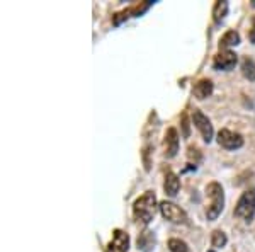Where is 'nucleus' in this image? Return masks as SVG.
<instances>
[{
	"mask_svg": "<svg viewBox=\"0 0 255 252\" xmlns=\"http://www.w3.org/2000/svg\"><path fill=\"white\" fill-rule=\"evenodd\" d=\"M157 213V196L153 191H145L133 203V217L138 223L148 225Z\"/></svg>",
	"mask_w": 255,
	"mask_h": 252,
	"instance_id": "nucleus-1",
	"label": "nucleus"
},
{
	"mask_svg": "<svg viewBox=\"0 0 255 252\" xmlns=\"http://www.w3.org/2000/svg\"><path fill=\"white\" fill-rule=\"evenodd\" d=\"M206 196L209 198V205L206 208L208 220H216L225 208V193L220 183H209L206 186Z\"/></svg>",
	"mask_w": 255,
	"mask_h": 252,
	"instance_id": "nucleus-2",
	"label": "nucleus"
},
{
	"mask_svg": "<svg viewBox=\"0 0 255 252\" xmlns=\"http://www.w3.org/2000/svg\"><path fill=\"white\" fill-rule=\"evenodd\" d=\"M235 217L250 223L255 217V189H247L235 206Z\"/></svg>",
	"mask_w": 255,
	"mask_h": 252,
	"instance_id": "nucleus-3",
	"label": "nucleus"
},
{
	"mask_svg": "<svg viewBox=\"0 0 255 252\" xmlns=\"http://www.w3.org/2000/svg\"><path fill=\"white\" fill-rule=\"evenodd\" d=\"M158 208H160L162 217L170 223H177V225H189L187 213L184 212L180 206L172 203V201H162V203L158 205Z\"/></svg>",
	"mask_w": 255,
	"mask_h": 252,
	"instance_id": "nucleus-4",
	"label": "nucleus"
},
{
	"mask_svg": "<svg viewBox=\"0 0 255 252\" xmlns=\"http://www.w3.org/2000/svg\"><path fill=\"white\" fill-rule=\"evenodd\" d=\"M192 123L197 128V131L203 136V140L206 143H209L213 140V135H215V130H213V125L209 121V118L203 113L201 109H194L192 111Z\"/></svg>",
	"mask_w": 255,
	"mask_h": 252,
	"instance_id": "nucleus-5",
	"label": "nucleus"
},
{
	"mask_svg": "<svg viewBox=\"0 0 255 252\" xmlns=\"http://www.w3.org/2000/svg\"><path fill=\"white\" fill-rule=\"evenodd\" d=\"M237 61V53H233L232 49H220L213 58V68L221 70V72H230V70L235 68Z\"/></svg>",
	"mask_w": 255,
	"mask_h": 252,
	"instance_id": "nucleus-6",
	"label": "nucleus"
},
{
	"mask_svg": "<svg viewBox=\"0 0 255 252\" xmlns=\"http://www.w3.org/2000/svg\"><path fill=\"white\" fill-rule=\"evenodd\" d=\"M218 143L223 148H226V150H238V148L244 147V136L240 133H235V131L223 128V130H220V133H218Z\"/></svg>",
	"mask_w": 255,
	"mask_h": 252,
	"instance_id": "nucleus-7",
	"label": "nucleus"
},
{
	"mask_svg": "<svg viewBox=\"0 0 255 252\" xmlns=\"http://www.w3.org/2000/svg\"><path fill=\"white\" fill-rule=\"evenodd\" d=\"M129 249V235L125 230L116 229L113 232V239L106 247V252H128Z\"/></svg>",
	"mask_w": 255,
	"mask_h": 252,
	"instance_id": "nucleus-8",
	"label": "nucleus"
},
{
	"mask_svg": "<svg viewBox=\"0 0 255 252\" xmlns=\"http://www.w3.org/2000/svg\"><path fill=\"white\" fill-rule=\"evenodd\" d=\"M179 145H180V140H179L177 130L175 128H168L167 133H165V138H163V154H165L167 159H172V157L177 155Z\"/></svg>",
	"mask_w": 255,
	"mask_h": 252,
	"instance_id": "nucleus-9",
	"label": "nucleus"
},
{
	"mask_svg": "<svg viewBox=\"0 0 255 252\" xmlns=\"http://www.w3.org/2000/svg\"><path fill=\"white\" fill-rule=\"evenodd\" d=\"M192 94L196 96V99L203 101V99H208L213 94V82L209 78H201L194 84L192 87Z\"/></svg>",
	"mask_w": 255,
	"mask_h": 252,
	"instance_id": "nucleus-10",
	"label": "nucleus"
},
{
	"mask_svg": "<svg viewBox=\"0 0 255 252\" xmlns=\"http://www.w3.org/2000/svg\"><path fill=\"white\" fill-rule=\"evenodd\" d=\"M179 189H180L179 176L174 174V172H167L165 183H163V191H165V194H167V196H170V198H174V196H177Z\"/></svg>",
	"mask_w": 255,
	"mask_h": 252,
	"instance_id": "nucleus-11",
	"label": "nucleus"
},
{
	"mask_svg": "<svg viewBox=\"0 0 255 252\" xmlns=\"http://www.w3.org/2000/svg\"><path fill=\"white\" fill-rule=\"evenodd\" d=\"M138 249L143 251V252H151L155 249V244H157V241H155V235L153 232H150V230H145V232H141L138 235Z\"/></svg>",
	"mask_w": 255,
	"mask_h": 252,
	"instance_id": "nucleus-12",
	"label": "nucleus"
},
{
	"mask_svg": "<svg viewBox=\"0 0 255 252\" xmlns=\"http://www.w3.org/2000/svg\"><path fill=\"white\" fill-rule=\"evenodd\" d=\"M240 44V34L237 31H226L220 39V49H230Z\"/></svg>",
	"mask_w": 255,
	"mask_h": 252,
	"instance_id": "nucleus-13",
	"label": "nucleus"
},
{
	"mask_svg": "<svg viewBox=\"0 0 255 252\" xmlns=\"http://www.w3.org/2000/svg\"><path fill=\"white\" fill-rule=\"evenodd\" d=\"M226 15H228V2L218 0L215 3V7H213V19H215L216 24H221Z\"/></svg>",
	"mask_w": 255,
	"mask_h": 252,
	"instance_id": "nucleus-14",
	"label": "nucleus"
},
{
	"mask_svg": "<svg viewBox=\"0 0 255 252\" xmlns=\"http://www.w3.org/2000/svg\"><path fill=\"white\" fill-rule=\"evenodd\" d=\"M242 73H244L245 78H249V80H255V61L252 58H249V56H245L244 60H242Z\"/></svg>",
	"mask_w": 255,
	"mask_h": 252,
	"instance_id": "nucleus-15",
	"label": "nucleus"
},
{
	"mask_svg": "<svg viewBox=\"0 0 255 252\" xmlns=\"http://www.w3.org/2000/svg\"><path fill=\"white\" fill-rule=\"evenodd\" d=\"M226 242H228V237H226V234L223 230H215V232L211 234V246L215 247V249H223L226 246Z\"/></svg>",
	"mask_w": 255,
	"mask_h": 252,
	"instance_id": "nucleus-16",
	"label": "nucleus"
},
{
	"mask_svg": "<svg viewBox=\"0 0 255 252\" xmlns=\"http://www.w3.org/2000/svg\"><path fill=\"white\" fill-rule=\"evenodd\" d=\"M168 249H170V252H192L191 247L180 239H170L168 241Z\"/></svg>",
	"mask_w": 255,
	"mask_h": 252,
	"instance_id": "nucleus-17",
	"label": "nucleus"
},
{
	"mask_svg": "<svg viewBox=\"0 0 255 252\" xmlns=\"http://www.w3.org/2000/svg\"><path fill=\"white\" fill-rule=\"evenodd\" d=\"M182 128H184V136H189V121L186 114L182 116Z\"/></svg>",
	"mask_w": 255,
	"mask_h": 252,
	"instance_id": "nucleus-18",
	"label": "nucleus"
},
{
	"mask_svg": "<svg viewBox=\"0 0 255 252\" xmlns=\"http://www.w3.org/2000/svg\"><path fill=\"white\" fill-rule=\"evenodd\" d=\"M254 29H255V17H254Z\"/></svg>",
	"mask_w": 255,
	"mask_h": 252,
	"instance_id": "nucleus-19",
	"label": "nucleus"
},
{
	"mask_svg": "<svg viewBox=\"0 0 255 252\" xmlns=\"http://www.w3.org/2000/svg\"><path fill=\"white\" fill-rule=\"evenodd\" d=\"M208 252H216V251H208Z\"/></svg>",
	"mask_w": 255,
	"mask_h": 252,
	"instance_id": "nucleus-20",
	"label": "nucleus"
}]
</instances>
